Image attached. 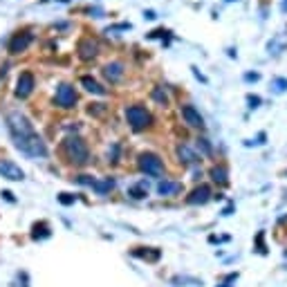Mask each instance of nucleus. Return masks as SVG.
Segmentation results:
<instances>
[{
  "label": "nucleus",
  "mask_w": 287,
  "mask_h": 287,
  "mask_svg": "<svg viewBox=\"0 0 287 287\" xmlns=\"http://www.w3.org/2000/svg\"><path fill=\"white\" fill-rule=\"evenodd\" d=\"M7 123H9L11 137H14V144L29 157H45L48 155V146L38 137V133L34 130V126L29 123V119L21 112H11L7 117Z\"/></svg>",
  "instance_id": "f257e3e1"
},
{
  "label": "nucleus",
  "mask_w": 287,
  "mask_h": 287,
  "mask_svg": "<svg viewBox=\"0 0 287 287\" xmlns=\"http://www.w3.org/2000/svg\"><path fill=\"white\" fill-rule=\"evenodd\" d=\"M63 150H65V157L70 160V164L85 166L90 162V150H88V146H85V142L81 137H68L63 142Z\"/></svg>",
  "instance_id": "f03ea898"
},
{
  "label": "nucleus",
  "mask_w": 287,
  "mask_h": 287,
  "mask_svg": "<svg viewBox=\"0 0 287 287\" xmlns=\"http://www.w3.org/2000/svg\"><path fill=\"white\" fill-rule=\"evenodd\" d=\"M126 119H128V123H130V128L133 130H146V128L153 123V117H150V112L146 110V108H142V106H130L126 110Z\"/></svg>",
  "instance_id": "7ed1b4c3"
},
{
  "label": "nucleus",
  "mask_w": 287,
  "mask_h": 287,
  "mask_svg": "<svg viewBox=\"0 0 287 287\" xmlns=\"http://www.w3.org/2000/svg\"><path fill=\"white\" fill-rule=\"evenodd\" d=\"M139 168H142V173H146V175H150V177L164 175V162L160 160V155H155V153L139 155Z\"/></svg>",
  "instance_id": "20e7f679"
},
{
  "label": "nucleus",
  "mask_w": 287,
  "mask_h": 287,
  "mask_svg": "<svg viewBox=\"0 0 287 287\" xmlns=\"http://www.w3.org/2000/svg\"><path fill=\"white\" fill-rule=\"evenodd\" d=\"M56 106L59 108H74V103H76V92H74V88L72 85H68V83H61L59 85V90H56Z\"/></svg>",
  "instance_id": "39448f33"
},
{
  "label": "nucleus",
  "mask_w": 287,
  "mask_h": 287,
  "mask_svg": "<svg viewBox=\"0 0 287 287\" xmlns=\"http://www.w3.org/2000/svg\"><path fill=\"white\" fill-rule=\"evenodd\" d=\"M0 175L5 177V180H11V182H21L25 177V173L21 170V166H16L14 162L9 160H2L0 162Z\"/></svg>",
  "instance_id": "423d86ee"
},
{
  "label": "nucleus",
  "mask_w": 287,
  "mask_h": 287,
  "mask_svg": "<svg viewBox=\"0 0 287 287\" xmlns=\"http://www.w3.org/2000/svg\"><path fill=\"white\" fill-rule=\"evenodd\" d=\"M32 90H34V74L32 72H23L16 83V96L18 99H25V96L32 95Z\"/></svg>",
  "instance_id": "0eeeda50"
},
{
  "label": "nucleus",
  "mask_w": 287,
  "mask_h": 287,
  "mask_svg": "<svg viewBox=\"0 0 287 287\" xmlns=\"http://www.w3.org/2000/svg\"><path fill=\"white\" fill-rule=\"evenodd\" d=\"M209 200H211V189H209L207 184L195 186V189L191 191V195L186 197V202L189 204H207Z\"/></svg>",
  "instance_id": "6e6552de"
},
{
  "label": "nucleus",
  "mask_w": 287,
  "mask_h": 287,
  "mask_svg": "<svg viewBox=\"0 0 287 287\" xmlns=\"http://www.w3.org/2000/svg\"><path fill=\"white\" fill-rule=\"evenodd\" d=\"M96 54H99V43L96 41H92V38H83V41L79 43V56L83 61L95 59Z\"/></svg>",
  "instance_id": "1a4fd4ad"
},
{
  "label": "nucleus",
  "mask_w": 287,
  "mask_h": 287,
  "mask_svg": "<svg viewBox=\"0 0 287 287\" xmlns=\"http://www.w3.org/2000/svg\"><path fill=\"white\" fill-rule=\"evenodd\" d=\"M29 43H32V34H27V32L16 34V36L11 38V43H9V52H11V54L25 52V49L29 48Z\"/></svg>",
  "instance_id": "9d476101"
},
{
  "label": "nucleus",
  "mask_w": 287,
  "mask_h": 287,
  "mask_svg": "<svg viewBox=\"0 0 287 287\" xmlns=\"http://www.w3.org/2000/svg\"><path fill=\"white\" fill-rule=\"evenodd\" d=\"M182 117H184V121L189 123L191 128H202L204 126L202 115H200L193 106H182Z\"/></svg>",
  "instance_id": "9b49d317"
},
{
  "label": "nucleus",
  "mask_w": 287,
  "mask_h": 287,
  "mask_svg": "<svg viewBox=\"0 0 287 287\" xmlns=\"http://www.w3.org/2000/svg\"><path fill=\"white\" fill-rule=\"evenodd\" d=\"M103 76H106L110 83H117V81L123 76V63H119V61H115V63H108L106 68H103Z\"/></svg>",
  "instance_id": "f8f14e48"
},
{
  "label": "nucleus",
  "mask_w": 287,
  "mask_h": 287,
  "mask_svg": "<svg viewBox=\"0 0 287 287\" xmlns=\"http://www.w3.org/2000/svg\"><path fill=\"white\" fill-rule=\"evenodd\" d=\"M81 85H83L88 92H92V95H99V96L106 95V88H103L101 83H96L92 76H83V79H81Z\"/></svg>",
  "instance_id": "ddd939ff"
},
{
  "label": "nucleus",
  "mask_w": 287,
  "mask_h": 287,
  "mask_svg": "<svg viewBox=\"0 0 287 287\" xmlns=\"http://www.w3.org/2000/svg\"><path fill=\"white\" fill-rule=\"evenodd\" d=\"M177 157H180V162H184V164H195L197 162V155L193 153L186 144H180V146H177Z\"/></svg>",
  "instance_id": "4468645a"
},
{
  "label": "nucleus",
  "mask_w": 287,
  "mask_h": 287,
  "mask_svg": "<svg viewBox=\"0 0 287 287\" xmlns=\"http://www.w3.org/2000/svg\"><path fill=\"white\" fill-rule=\"evenodd\" d=\"M180 191H182V184H177V182L164 180L157 184V193H160V195H173V193H180Z\"/></svg>",
  "instance_id": "2eb2a0df"
},
{
  "label": "nucleus",
  "mask_w": 287,
  "mask_h": 287,
  "mask_svg": "<svg viewBox=\"0 0 287 287\" xmlns=\"http://www.w3.org/2000/svg\"><path fill=\"white\" fill-rule=\"evenodd\" d=\"M227 177H229L227 166H215V168L211 170V180L213 182H220V184H224V182H227Z\"/></svg>",
  "instance_id": "dca6fc26"
},
{
  "label": "nucleus",
  "mask_w": 287,
  "mask_h": 287,
  "mask_svg": "<svg viewBox=\"0 0 287 287\" xmlns=\"http://www.w3.org/2000/svg\"><path fill=\"white\" fill-rule=\"evenodd\" d=\"M128 195L130 197H135V200H142V197H146L148 195V189H146V184H137V186H130V189H128Z\"/></svg>",
  "instance_id": "f3484780"
},
{
  "label": "nucleus",
  "mask_w": 287,
  "mask_h": 287,
  "mask_svg": "<svg viewBox=\"0 0 287 287\" xmlns=\"http://www.w3.org/2000/svg\"><path fill=\"white\" fill-rule=\"evenodd\" d=\"M112 186H115V180H110V177L103 182H92V189H95L96 193H108Z\"/></svg>",
  "instance_id": "a211bd4d"
},
{
  "label": "nucleus",
  "mask_w": 287,
  "mask_h": 287,
  "mask_svg": "<svg viewBox=\"0 0 287 287\" xmlns=\"http://www.w3.org/2000/svg\"><path fill=\"white\" fill-rule=\"evenodd\" d=\"M271 88H274V92H285L287 90V79H274L271 81Z\"/></svg>",
  "instance_id": "6ab92c4d"
},
{
  "label": "nucleus",
  "mask_w": 287,
  "mask_h": 287,
  "mask_svg": "<svg viewBox=\"0 0 287 287\" xmlns=\"http://www.w3.org/2000/svg\"><path fill=\"white\" fill-rule=\"evenodd\" d=\"M153 99L155 101H160L162 106H166V101H168V96H166V92H162V88H155L153 90Z\"/></svg>",
  "instance_id": "aec40b11"
},
{
  "label": "nucleus",
  "mask_w": 287,
  "mask_h": 287,
  "mask_svg": "<svg viewBox=\"0 0 287 287\" xmlns=\"http://www.w3.org/2000/svg\"><path fill=\"white\" fill-rule=\"evenodd\" d=\"M247 103H249V108H258V106H261V96L249 95V96H247Z\"/></svg>",
  "instance_id": "412c9836"
},
{
  "label": "nucleus",
  "mask_w": 287,
  "mask_h": 287,
  "mask_svg": "<svg viewBox=\"0 0 287 287\" xmlns=\"http://www.w3.org/2000/svg\"><path fill=\"white\" fill-rule=\"evenodd\" d=\"M242 79H245L247 83H256V81L261 79V74H258V72H247V74L242 76Z\"/></svg>",
  "instance_id": "4be33fe9"
},
{
  "label": "nucleus",
  "mask_w": 287,
  "mask_h": 287,
  "mask_svg": "<svg viewBox=\"0 0 287 287\" xmlns=\"http://www.w3.org/2000/svg\"><path fill=\"white\" fill-rule=\"evenodd\" d=\"M59 200H61V204H72V202H74V197L70 195V193H61Z\"/></svg>",
  "instance_id": "5701e85b"
},
{
  "label": "nucleus",
  "mask_w": 287,
  "mask_h": 287,
  "mask_svg": "<svg viewBox=\"0 0 287 287\" xmlns=\"http://www.w3.org/2000/svg\"><path fill=\"white\" fill-rule=\"evenodd\" d=\"M197 146H200V148H202L207 155H211V146H209V142H207V139H200V144H197Z\"/></svg>",
  "instance_id": "b1692460"
},
{
  "label": "nucleus",
  "mask_w": 287,
  "mask_h": 287,
  "mask_svg": "<svg viewBox=\"0 0 287 287\" xmlns=\"http://www.w3.org/2000/svg\"><path fill=\"white\" fill-rule=\"evenodd\" d=\"M168 32H164V29H155V32H150L148 34V38H162V36H166Z\"/></svg>",
  "instance_id": "393cba45"
},
{
  "label": "nucleus",
  "mask_w": 287,
  "mask_h": 287,
  "mask_svg": "<svg viewBox=\"0 0 287 287\" xmlns=\"http://www.w3.org/2000/svg\"><path fill=\"white\" fill-rule=\"evenodd\" d=\"M191 70H193V74H195L197 79L202 81V83H207V76H204V74H200V70H197V68H191Z\"/></svg>",
  "instance_id": "a878e982"
},
{
  "label": "nucleus",
  "mask_w": 287,
  "mask_h": 287,
  "mask_svg": "<svg viewBox=\"0 0 287 287\" xmlns=\"http://www.w3.org/2000/svg\"><path fill=\"white\" fill-rule=\"evenodd\" d=\"M144 16L148 18V21H153V18H157V16H155V11H153V9H148V11H144Z\"/></svg>",
  "instance_id": "bb28decb"
},
{
  "label": "nucleus",
  "mask_w": 287,
  "mask_h": 287,
  "mask_svg": "<svg viewBox=\"0 0 287 287\" xmlns=\"http://www.w3.org/2000/svg\"><path fill=\"white\" fill-rule=\"evenodd\" d=\"M281 9H283V11H285V14H287V0H283V5H281Z\"/></svg>",
  "instance_id": "cd10ccee"
},
{
  "label": "nucleus",
  "mask_w": 287,
  "mask_h": 287,
  "mask_svg": "<svg viewBox=\"0 0 287 287\" xmlns=\"http://www.w3.org/2000/svg\"><path fill=\"white\" fill-rule=\"evenodd\" d=\"M227 2H234V0H227Z\"/></svg>",
  "instance_id": "c85d7f7f"
}]
</instances>
